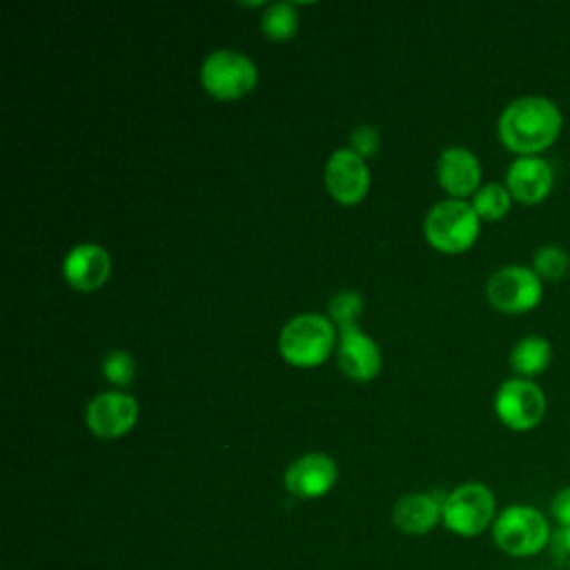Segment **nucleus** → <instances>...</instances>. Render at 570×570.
<instances>
[{
	"instance_id": "obj_1",
	"label": "nucleus",
	"mask_w": 570,
	"mask_h": 570,
	"mask_svg": "<svg viewBox=\"0 0 570 570\" xmlns=\"http://www.w3.org/2000/svg\"><path fill=\"white\" fill-rule=\"evenodd\" d=\"M561 107L541 94H525L510 100L497 120V136L514 156H543L561 138Z\"/></svg>"
},
{
	"instance_id": "obj_2",
	"label": "nucleus",
	"mask_w": 570,
	"mask_h": 570,
	"mask_svg": "<svg viewBox=\"0 0 570 570\" xmlns=\"http://www.w3.org/2000/svg\"><path fill=\"white\" fill-rule=\"evenodd\" d=\"M494 546L514 559H530L550 548L554 525L550 517L530 503H510L499 510L492 528Z\"/></svg>"
},
{
	"instance_id": "obj_3",
	"label": "nucleus",
	"mask_w": 570,
	"mask_h": 570,
	"mask_svg": "<svg viewBox=\"0 0 570 570\" xmlns=\"http://www.w3.org/2000/svg\"><path fill=\"white\" fill-rule=\"evenodd\" d=\"M336 345V325L321 314L307 312L289 318L278 334V352L294 367L321 365Z\"/></svg>"
},
{
	"instance_id": "obj_4",
	"label": "nucleus",
	"mask_w": 570,
	"mask_h": 570,
	"mask_svg": "<svg viewBox=\"0 0 570 570\" xmlns=\"http://www.w3.org/2000/svg\"><path fill=\"white\" fill-rule=\"evenodd\" d=\"M425 240L441 254H463L472 249L481 234V218L470 200L445 198L436 203L423 220Z\"/></svg>"
},
{
	"instance_id": "obj_5",
	"label": "nucleus",
	"mask_w": 570,
	"mask_h": 570,
	"mask_svg": "<svg viewBox=\"0 0 570 570\" xmlns=\"http://www.w3.org/2000/svg\"><path fill=\"white\" fill-rule=\"evenodd\" d=\"M497 514L494 492L481 481H465L441 501V521L450 532L465 539L490 530Z\"/></svg>"
},
{
	"instance_id": "obj_6",
	"label": "nucleus",
	"mask_w": 570,
	"mask_h": 570,
	"mask_svg": "<svg viewBox=\"0 0 570 570\" xmlns=\"http://www.w3.org/2000/svg\"><path fill=\"white\" fill-rule=\"evenodd\" d=\"M492 407L508 430L532 432L548 414V396L537 381L510 376L497 387Z\"/></svg>"
},
{
	"instance_id": "obj_7",
	"label": "nucleus",
	"mask_w": 570,
	"mask_h": 570,
	"mask_svg": "<svg viewBox=\"0 0 570 570\" xmlns=\"http://www.w3.org/2000/svg\"><path fill=\"white\" fill-rule=\"evenodd\" d=\"M203 89L216 100H238L254 91L258 82L256 65L240 51H212L200 65Z\"/></svg>"
},
{
	"instance_id": "obj_8",
	"label": "nucleus",
	"mask_w": 570,
	"mask_h": 570,
	"mask_svg": "<svg viewBox=\"0 0 570 570\" xmlns=\"http://www.w3.org/2000/svg\"><path fill=\"white\" fill-rule=\"evenodd\" d=\"M485 298L501 314H525L541 303L543 281L530 265L510 263L488 276Z\"/></svg>"
},
{
	"instance_id": "obj_9",
	"label": "nucleus",
	"mask_w": 570,
	"mask_h": 570,
	"mask_svg": "<svg viewBox=\"0 0 570 570\" xmlns=\"http://www.w3.org/2000/svg\"><path fill=\"white\" fill-rule=\"evenodd\" d=\"M514 203L534 207L554 189V167L546 156H514L505 169V180Z\"/></svg>"
},
{
	"instance_id": "obj_10",
	"label": "nucleus",
	"mask_w": 570,
	"mask_h": 570,
	"mask_svg": "<svg viewBox=\"0 0 570 570\" xmlns=\"http://www.w3.org/2000/svg\"><path fill=\"white\" fill-rule=\"evenodd\" d=\"M136 421L138 401L127 392H100L85 410V423L98 439H118L127 434Z\"/></svg>"
},
{
	"instance_id": "obj_11",
	"label": "nucleus",
	"mask_w": 570,
	"mask_h": 570,
	"mask_svg": "<svg viewBox=\"0 0 570 570\" xmlns=\"http://www.w3.org/2000/svg\"><path fill=\"white\" fill-rule=\"evenodd\" d=\"M325 187L341 205H356L367 196L370 169L352 149H336L325 163Z\"/></svg>"
},
{
	"instance_id": "obj_12",
	"label": "nucleus",
	"mask_w": 570,
	"mask_h": 570,
	"mask_svg": "<svg viewBox=\"0 0 570 570\" xmlns=\"http://www.w3.org/2000/svg\"><path fill=\"white\" fill-rule=\"evenodd\" d=\"M338 479L336 461L323 452H307L289 463L283 474L285 490L298 499H318L327 494Z\"/></svg>"
},
{
	"instance_id": "obj_13",
	"label": "nucleus",
	"mask_w": 570,
	"mask_h": 570,
	"mask_svg": "<svg viewBox=\"0 0 570 570\" xmlns=\"http://www.w3.org/2000/svg\"><path fill=\"white\" fill-rule=\"evenodd\" d=\"M436 178L445 194H450L452 198L465 200L468 196L472 198L481 187L483 167L479 156L472 149L454 145V147H445L439 154Z\"/></svg>"
},
{
	"instance_id": "obj_14",
	"label": "nucleus",
	"mask_w": 570,
	"mask_h": 570,
	"mask_svg": "<svg viewBox=\"0 0 570 570\" xmlns=\"http://www.w3.org/2000/svg\"><path fill=\"white\" fill-rule=\"evenodd\" d=\"M336 361L343 374L356 383H367L381 372V350L372 336H367L358 325L338 330Z\"/></svg>"
},
{
	"instance_id": "obj_15",
	"label": "nucleus",
	"mask_w": 570,
	"mask_h": 570,
	"mask_svg": "<svg viewBox=\"0 0 570 570\" xmlns=\"http://www.w3.org/2000/svg\"><path fill=\"white\" fill-rule=\"evenodd\" d=\"M62 274L73 289L96 292L111 274L109 252L98 243L73 245L62 261Z\"/></svg>"
},
{
	"instance_id": "obj_16",
	"label": "nucleus",
	"mask_w": 570,
	"mask_h": 570,
	"mask_svg": "<svg viewBox=\"0 0 570 570\" xmlns=\"http://www.w3.org/2000/svg\"><path fill=\"white\" fill-rule=\"evenodd\" d=\"M392 521L405 534H425L441 521V503L432 494H405L394 503Z\"/></svg>"
},
{
	"instance_id": "obj_17",
	"label": "nucleus",
	"mask_w": 570,
	"mask_h": 570,
	"mask_svg": "<svg viewBox=\"0 0 570 570\" xmlns=\"http://www.w3.org/2000/svg\"><path fill=\"white\" fill-rule=\"evenodd\" d=\"M552 363V343L541 334H525L521 336L508 356V365L514 376L532 379L541 376Z\"/></svg>"
},
{
	"instance_id": "obj_18",
	"label": "nucleus",
	"mask_w": 570,
	"mask_h": 570,
	"mask_svg": "<svg viewBox=\"0 0 570 570\" xmlns=\"http://www.w3.org/2000/svg\"><path fill=\"white\" fill-rule=\"evenodd\" d=\"M512 203L514 200L503 183H485L470 198V205L474 207L481 223H497L505 218L512 209Z\"/></svg>"
},
{
	"instance_id": "obj_19",
	"label": "nucleus",
	"mask_w": 570,
	"mask_h": 570,
	"mask_svg": "<svg viewBox=\"0 0 570 570\" xmlns=\"http://www.w3.org/2000/svg\"><path fill=\"white\" fill-rule=\"evenodd\" d=\"M532 272L546 283H559L570 272V252L559 243L539 245L530 261Z\"/></svg>"
},
{
	"instance_id": "obj_20",
	"label": "nucleus",
	"mask_w": 570,
	"mask_h": 570,
	"mask_svg": "<svg viewBox=\"0 0 570 570\" xmlns=\"http://www.w3.org/2000/svg\"><path fill=\"white\" fill-rule=\"evenodd\" d=\"M261 31L265 38L285 42L292 40L298 31V13L292 2H272L265 7V13L261 18Z\"/></svg>"
},
{
	"instance_id": "obj_21",
	"label": "nucleus",
	"mask_w": 570,
	"mask_h": 570,
	"mask_svg": "<svg viewBox=\"0 0 570 570\" xmlns=\"http://www.w3.org/2000/svg\"><path fill=\"white\" fill-rule=\"evenodd\" d=\"M363 314V296L358 292L345 289L330 298V321L338 327H356Z\"/></svg>"
},
{
	"instance_id": "obj_22",
	"label": "nucleus",
	"mask_w": 570,
	"mask_h": 570,
	"mask_svg": "<svg viewBox=\"0 0 570 570\" xmlns=\"http://www.w3.org/2000/svg\"><path fill=\"white\" fill-rule=\"evenodd\" d=\"M102 376L114 383L116 387H127L134 381L136 374V363L129 352L125 350H114L102 358Z\"/></svg>"
},
{
	"instance_id": "obj_23",
	"label": "nucleus",
	"mask_w": 570,
	"mask_h": 570,
	"mask_svg": "<svg viewBox=\"0 0 570 570\" xmlns=\"http://www.w3.org/2000/svg\"><path fill=\"white\" fill-rule=\"evenodd\" d=\"M379 145H381V134L374 125H358L350 134V149L361 158L372 156L379 149Z\"/></svg>"
},
{
	"instance_id": "obj_24",
	"label": "nucleus",
	"mask_w": 570,
	"mask_h": 570,
	"mask_svg": "<svg viewBox=\"0 0 570 570\" xmlns=\"http://www.w3.org/2000/svg\"><path fill=\"white\" fill-rule=\"evenodd\" d=\"M550 521L554 528H570V483L559 488L548 503Z\"/></svg>"
},
{
	"instance_id": "obj_25",
	"label": "nucleus",
	"mask_w": 570,
	"mask_h": 570,
	"mask_svg": "<svg viewBox=\"0 0 570 570\" xmlns=\"http://www.w3.org/2000/svg\"><path fill=\"white\" fill-rule=\"evenodd\" d=\"M548 550L559 570H570V528H554Z\"/></svg>"
}]
</instances>
